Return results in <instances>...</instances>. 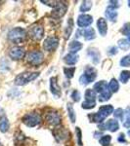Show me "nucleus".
Returning <instances> with one entry per match:
<instances>
[{"mask_svg": "<svg viewBox=\"0 0 130 146\" xmlns=\"http://www.w3.org/2000/svg\"><path fill=\"white\" fill-rule=\"evenodd\" d=\"M113 112V105H103L100 107L99 111L92 115V122L94 123H102L110 114Z\"/></svg>", "mask_w": 130, "mask_h": 146, "instance_id": "f257e3e1", "label": "nucleus"}, {"mask_svg": "<svg viewBox=\"0 0 130 146\" xmlns=\"http://www.w3.org/2000/svg\"><path fill=\"white\" fill-rule=\"evenodd\" d=\"M38 76H39V72L27 71V72L20 73L15 78V84L18 85V86H23V85H27L29 82L34 81Z\"/></svg>", "mask_w": 130, "mask_h": 146, "instance_id": "f03ea898", "label": "nucleus"}, {"mask_svg": "<svg viewBox=\"0 0 130 146\" xmlns=\"http://www.w3.org/2000/svg\"><path fill=\"white\" fill-rule=\"evenodd\" d=\"M27 37V32L25 29H23L22 27H15L13 29H11L8 33V39L10 41L14 42V43L20 44L23 41L25 40Z\"/></svg>", "mask_w": 130, "mask_h": 146, "instance_id": "7ed1b4c3", "label": "nucleus"}, {"mask_svg": "<svg viewBox=\"0 0 130 146\" xmlns=\"http://www.w3.org/2000/svg\"><path fill=\"white\" fill-rule=\"evenodd\" d=\"M97 77V72L95 68L87 66L86 69L84 70V73L79 79V82L81 85H87L91 82H93Z\"/></svg>", "mask_w": 130, "mask_h": 146, "instance_id": "20e7f679", "label": "nucleus"}, {"mask_svg": "<svg viewBox=\"0 0 130 146\" xmlns=\"http://www.w3.org/2000/svg\"><path fill=\"white\" fill-rule=\"evenodd\" d=\"M23 123L25 124L27 127H35L40 124L41 122V116L38 113H27L23 117Z\"/></svg>", "mask_w": 130, "mask_h": 146, "instance_id": "39448f33", "label": "nucleus"}, {"mask_svg": "<svg viewBox=\"0 0 130 146\" xmlns=\"http://www.w3.org/2000/svg\"><path fill=\"white\" fill-rule=\"evenodd\" d=\"M27 62L32 65H39L43 62L44 60V56L43 53L40 51H34L30 52L27 54Z\"/></svg>", "mask_w": 130, "mask_h": 146, "instance_id": "423d86ee", "label": "nucleus"}, {"mask_svg": "<svg viewBox=\"0 0 130 146\" xmlns=\"http://www.w3.org/2000/svg\"><path fill=\"white\" fill-rule=\"evenodd\" d=\"M68 10V5L65 2L62 1H57L56 5L53 7V11H52V16L54 18L60 19L65 16L66 12Z\"/></svg>", "mask_w": 130, "mask_h": 146, "instance_id": "0eeeda50", "label": "nucleus"}, {"mask_svg": "<svg viewBox=\"0 0 130 146\" xmlns=\"http://www.w3.org/2000/svg\"><path fill=\"white\" fill-rule=\"evenodd\" d=\"M28 35L34 40L39 41L40 39H42V37L44 35V28L39 25H34L32 27H29Z\"/></svg>", "mask_w": 130, "mask_h": 146, "instance_id": "6e6552de", "label": "nucleus"}, {"mask_svg": "<svg viewBox=\"0 0 130 146\" xmlns=\"http://www.w3.org/2000/svg\"><path fill=\"white\" fill-rule=\"evenodd\" d=\"M59 45V39L55 36H49L44 40L43 48L48 52H53L57 49Z\"/></svg>", "mask_w": 130, "mask_h": 146, "instance_id": "1a4fd4ad", "label": "nucleus"}, {"mask_svg": "<svg viewBox=\"0 0 130 146\" xmlns=\"http://www.w3.org/2000/svg\"><path fill=\"white\" fill-rule=\"evenodd\" d=\"M45 119L48 122V124L52 125V126H58L61 124V116L58 112L56 111H50L45 115Z\"/></svg>", "mask_w": 130, "mask_h": 146, "instance_id": "9d476101", "label": "nucleus"}, {"mask_svg": "<svg viewBox=\"0 0 130 146\" xmlns=\"http://www.w3.org/2000/svg\"><path fill=\"white\" fill-rule=\"evenodd\" d=\"M25 52L22 47H13L9 51V56L14 60H20L25 56Z\"/></svg>", "mask_w": 130, "mask_h": 146, "instance_id": "9b49d317", "label": "nucleus"}, {"mask_svg": "<svg viewBox=\"0 0 130 146\" xmlns=\"http://www.w3.org/2000/svg\"><path fill=\"white\" fill-rule=\"evenodd\" d=\"M92 22H93V18L90 15H80L78 19H77V25L79 27H86L88 25H90Z\"/></svg>", "mask_w": 130, "mask_h": 146, "instance_id": "f8f14e48", "label": "nucleus"}, {"mask_svg": "<svg viewBox=\"0 0 130 146\" xmlns=\"http://www.w3.org/2000/svg\"><path fill=\"white\" fill-rule=\"evenodd\" d=\"M50 89H51V93L53 94L56 98H59L61 96V88L59 87L58 82H57L56 77H52L50 80Z\"/></svg>", "mask_w": 130, "mask_h": 146, "instance_id": "ddd939ff", "label": "nucleus"}, {"mask_svg": "<svg viewBox=\"0 0 130 146\" xmlns=\"http://www.w3.org/2000/svg\"><path fill=\"white\" fill-rule=\"evenodd\" d=\"M97 27H98V30L102 36H105V35L107 34L108 25H107V22H106L105 19H103V18L99 19L98 22H97Z\"/></svg>", "mask_w": 130, "mask_h": 146, "instance_id": "4468645a", "label": "nucleus"}, {"mask_svg": "<svg viewBox=\"0 0 130 146\" xmlns=\"http://www.w3.org/2000/svg\"><path fill=\"white\" fill-rule=\"evenodd\" d=\"M103 128H106V129H109V131L115 133V131H117V129H119V122L115 121V119H111L106 123V125Z\"/></svg>", "mask_w": 130, "mask_h": 146, "instance_id": "2eb2a0df", "label": "nucleus"}, {"mask_svg": "<svg viewBox=\"0 0 130 146\" xmlns=\"http://www.w3.org/2000/svg\"><path fill=\"white\" fill-rule=\"evenodd\" d=\"M82 44L79 41H72L68 45V50H70V54H76L77 52L81 50Z\"/></svg>", "mask_w": 130, "mask_h": 146, "instance_id": "dca6fc26", "label": "nucleus"}, {"mask_svg": "<svg viewBox=\"0 0 130 146\" xmlns=\"http://www.w3.org/2000/svg\"><path fill=\"white\" fill-rule=\"evenodd\" d=\"M64 60H65V62L68 65H74L77 62V60H78V56H76L75 54L70 53L64 58Z\"/></svg>", "mask_w": 130, "mask_h": 146, "instance_id": "f3484780", "label": "nucleus"}, {"mask_svg": "<svg viewBox=\"0 0 130 146\" xmlns=\"http://www.w3.org/2000/svg\"><path fill=\"white\" fill-rule=\"evenodd\" d=\"M106 17H107L111 22H115L117 18V12L115 11V9L108 7L107 10H106Z\"/></svg>", "mask_w": 130, "mask_h": 146, "instance_id": "a211bd4d", "label": "nucleus"}, {"mask_svg": "<svg viewBox=\"0 0 130 146\" xmlns=\"http://www.w3.org/2000/svg\"><path fill=\"white\" fill-rule=\"evenodd\" d=\"M109 88L108 84L106 83V81H100L97 82V83L94 85V92H97V93L102 94L104 91H106Z\"/></svg>", "mask_w": 130, "mask_h": 146, "instance_id": "6ab92c4d", "label": "nucleus"}, {"mask_svg": "<svg viewBox=\"0 0 130 146\" xmlns=\"http://www.w3.org/2000/svg\"><path fill=\"white\" fill-rule=\"evenodd\" d=\"M88 55L92 58V62L94 63H98L100 60V53L96 49H88Z\"/></svg>", "mask_w": 130, "mask_h": 146, "instance_id": "aec40b11", "label": "nucleus"}, {"mask_svg": "<svg viewBox=\"0 0 130 146\" xmlns=\"http://www.w3.org/2000/svg\"><path fill=\"white\" fill-rule=\"evenodd\" d=\"M83 36L85 40H93L96 37V33H95V30L93 28L89 27L86 28L83 32Z\"/></svg>", "mask_w": 130, "mask_h": 146, "instance_id": "412c9836", "label": "nucleus"}, {"mask_svg": "<svg viewBox=\"0 0 130 146\" xmlns=\"http://www.w3.org/2000/svg\"><path fill=\"white\" fill-rule=\"evenodd\" d=\"M108 87H109V89H110V91L112 92V93H117V92L119 91V82H117V79L113 78V79L111 80V82L109 83Z\"/></svg>", "mask_w": 130, "mask_h": 146, "instance_id": "4be33fe9", "label": "nucleus"}, {"mask_svg": "<svg viewBox=\"0 0 130 146\" xmlns=\"http://www.w3.org/2000/svg\"><path fill=\"white\" fill-rule=\"evenodd\" d=\"M117 44H119V48L121 49V50H123V51L129 50V48H130V43H129V41L127 39H120V40H119Z\"/></svg>", "mask_w": 130, "mask_h": 146, "instance_id": "5701e85b", "label": "nucleus"}, {"mask_svg": "<svg viewBox=\"0 0 130 146\" xmlns=\"http://www.w3.org/2000/svg\"><path fill=\"white\" fill-rule=\"evenodd\" d=\"M95 98H96V94L95 92L91 89H88L85 92V100L87 101H95Z\"/></svg>", "mask_w": 130, "mask_h": 146, "instance_id": "b1692460", "label": "nucleus"}, {"mask_svg": "<svg viewBox=\"0 0 130 146\" xmlns=\"http://www.w3.org/2000/svg\"><path fill=\"white\" fill-rule=\"evenodd\" d=\"M112 96V92L109 90V88L106 91H104L102 94H100V96H99V100L100 101H106L109 100Z\"/></svg>", "mask_w": 130, "mask_h": 146, "instance_id": "393cba45", "label": "nucleus"}, {"mask_svg": "<svg viewBox=\"0 0 130 146\" xmlns=\"http://www.w3.org/2000/svg\"><path fill=\"white\" fill-rule=\"evenodd\" d=\"M72 27H74V23H72V19H70L68 22V27L66 28V31H65V38L68 39V37L70 36L72 31Z\"/></svg>", "mask_w": 130, "mask_h": 146, "instance_id": "a878e982", "label": "nucleus"}, {"mask_svg": "<svg viewBox=\"0 0 130 146\" xmlns=\"http://www.w3.org/2000/svg\"><path fill=\"white\" fill-rule=\"evenodd\" d=\"M9 129V122L7 118H3L0 121V131L2 133H6Z\"/></svg>", "mask_w": 130, "mask_h": 146, "instance_id": "bb28decb", "label": "nucleus"}, {"mask_svg": "<svg viewBox=\"0 0 130 146\" xmlns=\"http://www.w3.org/2000/svg\"><path fill=\"white\" fill-rule=\"evenodd\" d=\"M68 117H70V122H72V123H74L75 114H74V107H72V103H68Z\"/></svg>", "mask_w": 130, "mask_h": 146, "instance_id": "cd10ccee", "label": "nucleus"}, {"mask_svg": "<svg viewBox=\"0 0 130 146\" xmlns=\"http://www.w3.org/2000/svg\"><path fill=\"white\" fill-rule=\"evenodd\" d=\"M129 79H130V71H128V70H124V71H122L120 73V76H119L120 82L126 83Z\"/></svg>", "mask_w": 130, "mask_h": 146, "instance_id": "c85d7f7f", "label": "nucleus"}, {"mask_svg": "<svg viewBox=\"0 0 130 146\" xmlns=\"http://www.w3.org/2000/svg\"><path fill=\"white\" fill-rule=\"evenodd\" d=\"M92 7V2L91 1H83L81 4V6H80V12H82V13H84V12H87L89 11L91 9Z\"/></svg>", "mask_w": 130, "mask_h": 146, "instance_id": "c756f323", "label": "nucleus"}, {"mask_svg": "<svg viewBox=\"0 0 130 146\" xmlns=\"http://www.w3.org/2000/svg\"><path fill=\"white\" fill-rule=\"evenodd\" d=\"M123 126L125 128L129 129L130 128V108L125 111L124 113V121H123Z\"/></svg>", "mask_w": 130, "mask_h": 146, "instance_id": "7c9ffc66", "label": "nucleus"}, {"mask_svg": "<svg viewBox=\"0 0 130 146\" xmlns=\"http://www.w3.org/2000/svg\"><path fill=\"white\" fill-rule=\"evenodd\" d=\"M74 71H75L74 67H65V68H64V73H65L66 76H67L68 78H70V79L74 77Z\"/></svg>", "mask_w": 130, "mask_h": 146, "instance_id": "2f4dec72", "label": "nucleus"}, {"mask_svg": "<svg viewBox=\"0 0 130 146\" xmlns=\"http://www.w3.org/2000/svg\"><path fill=\"white\" fill-rule=\"evenodd\" d=\"M111 140H112V136L111 135H104L100 139V143L102 146H109L110 145Z\"/></svg>", "mask_w": 130, "mask_h": 146, "instance_id": "473e14b6", "label": "nucleus"}, {"mask_svg": "<svg viewBox=\"0 0 130 146\" xmlns=\"http://www.w3.org/2000/svg\"><path fill=\"white\" fill-rule=\"evenodd\" d=\"M120 65L124 67L130 66V54L121 58V60H120Z\"/></svg>", "mask_w": 130, "mask_h": 146, "instance_id": "72a5a7b5", "label": "nucleus"}, {"mask_svg": "<svg viewBox=\"0 0 130 146\" xmlns=\"http://www.w3.org/2000/svg\"><path fill=\"white\" fill-rule=\"evenodd\" d=\"M96 105L95 101H87L85 100L83 103H82V108L84 109H91V108H94Z\"/></svg>", "mask_w": 130, "mask_h": 146, "instance_id": "f704fd0d", "label": "nucleus"}, {"mask_svg": "<svg viewBox=\"0 0 130 146\" xmlns=\"http://www.w3.org/2000/svg\"><path fill=\"white\" fill-rule=\"evenodd\" d=\"M121 32L124 35H130V23H125L121 29Z\"/></svg>", "mask_w": 130, "mask_h": 146, "instance_id": "c9c22d12", "label": "nucleus"}, {"mask_svg": "<svg viewBox=\"0 0 130 146\" xmlns=\"http://www.w3.org/2000/svg\"><path fill=\"white\" fill-rule=\"evenodd\" d=\"M123 115H124V112L122 109H120V108H119V109L115 110V117L117 119H123Z\"/></svg>", "mask_w": 130, "mask_h": 146, "instance_id": "e433bc0d", "label": "nucleus"}, {"mask_svg": "<svg viewBox=\"0 0 130 146\" xmlns=\"http://www.w3.org/2000/svg\"><path fill=\"white\" fill-rule=\"evenodd\" d=\"M72 100L75 101V102H77V101H79L80 100V94H79V92H77V91H74L72 92Z\"/></svg>", "mask_w": 130, "mask_h": 146, "instance_id": "4c0bfd02", "label": "nucleus"}, {"mask_svg": "<svg viewBox=\"0 0 130 146\" xmlns=\"http://www.w3.org/2000/svg\"><path fill=\"white\" fill-rule=\"evenodd\" d=\"M117 53V47H112V48L109 50L108 52V54L109 55H111V56H113V55H115V54Z\"/></svg>", "mask_w": 130, "mask_h": 146, "instance_id": "58836bf2", "label": "nucleus"}, {"mask_svg": "<svg viewBox=\"0 0 130 146\" xmlns=\"http://www.w3.org/2000/svg\"><path fill=\"white\" fill-rule=\"evenodd\" d=\"M110 6L109 7H111V8H113V9H117V7H119V2L117 1H110Z\"/></svg>", "mask_w": 130, "mask_h": 146, "instance_id": "ea45409f", "label": "nucleus"}, {"mask_svg": "<svg viewBox=\"0 0 130 146\" xmlns=\"http://www.w3.org/2000/svg\"><path fill=\"white\" fill-rule=\"evenodd\" d=\"M117 140L119 141V142H125V137H124V135L123 133H121V135H120L119 136V138H117Z\"/></svg>", "mask_w": 130, "mask_h": 146, "instance_id": "a19ab883", "label": "nucleus"}, {"mask_svg": "<svg viewBox=\"0 0 130 146\" xmlns=\"http://www.w3.org/2000/svg\"><path fill=\"white\" fill-rule=\"evenodd\" d=\"M128 6L130 7V0H129V1H128Z\"/></svg>", "mask_w": 130, "mask_h": 146, "instance_id": "79ce46f5", "label": "nucleus"}, {"mask_svg": "<svg viewBox=\"0 0 130 146\" xmlns=\"http://www.w3.org/2000/svg\"><path fill=\"white\" fill-rule=\"evenodd\" d=\"M128 135H130V129H129V131H128Z\"/></svg>", "mask_w": 130, "mask_h": 146, "instance_id": "37998d69", "label": "nucleus"}, {"mask_svg": "<svg viewBox=\"0 0 130 146\" xmlns=\"http://www.w3.org/2000/svg\"><path fill=\"white\" fill-rule=\"evenodd\" d=\"M128 41H129V43H130V36H129V38H128Z\"/></svg>", "mask_w": 130, "mask_h": 146, "instance_id": "c03bdc74", "label": "nucleus"}]
</instances>
